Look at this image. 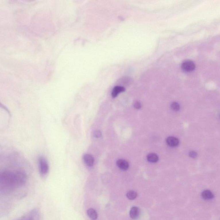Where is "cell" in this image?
<instances>
[{"label":"cell","mask_w":220,"mask_h":220,"mask_svg":"<svg viewBox=\"0 0 220 220\" xmlns=\"http://www.w3.org/2000/svg\"><path fill=\"white\" fill-rule=\"evenodd\" d=\"M201 196L202 198L204 200H210L213 199L214 197V195L212 193V191L210 190H204L202 193Z\"/></svg>","instance_id":"cell-7"},{"label":"cell","mask_w":220,"mask_h":220,"mask_svg":"<svg viewBox=\"0 0 220 220\" xmlns=\"http://www.w3.org/2000/svg\"><path fill=\"white\" fill-rule=\"evenodd\" d=\"M126 89L124 87L119 86H117L113 89L111 95L113 97H116L118 95V94L120 92H124L125 91Z\"/></svg>","instance_id":"cell-6"},{"label":"cell","mask_w":220,"mask_h":220,"mask_svg":"<svg viewBox=\"0 0 220 220\" xmlns=\"http://www.w3.org/2000/svg\"><path fill=\"white\" fill-rule=\"evenodd\" d=\"M189 155L190 157H191V158H195L197 157V154L196 151L191 150V151H190Z\"/></svg>","instance_id":"cell-14"},{"label":"cell","mask_w":220,"mask_h":220,"mask_svg":"<svg viewBox=\"0 0 220 220\" xmlns=\"http://www.w3.org/2000/svg\"><path fill=\"white\" fill-rule=\"evenodd\" d=\"M171 109L175 111H178L180 109V105L178 103L176 102H173L171 105Z\"/></svg>","instance_id":"cell-12"},{"label":"cell","mask_w":220,"mask_h":220,"mask_svg":"<svg viewBox=\"0 0 220 220\" xmlns=\"http://www.w3.org/2000/svg\"><path fill=\"white\" fill-rule=\"evenodd\" d=\"M87 215L89 218L92 220L97 219L98 218V214L95 209H90L87 211Z\"/></svg>","instance_id":"cell-9"},{"label":"cell","mask_w":220,"mask_h":220,"mask_svg":"<svg viewBox=\"0 0 220 220\" xmlns=\"http://www.w3.org/2000/svg\"><path fill=\"white\" fill-rule=\"evenodd\" d=\"M137 193L134 191H130L127 193L126 196L130 200H134L137 196Z\"/></svg>","instance_id":"cell-11"},{"label":"cell","mask_w":220,"mask_h":220,"mask_svg":"<svg viewBox=\"0 0 220 220\" xmlns=\"http://www.w3.org/2000/svg\"><path fill=\"white\" fill-rule=\"evenodd\" d=\"M134 106L135 109H141V107H142V105H141V104L140 103V102H136L134 103Z\"/></svg>","instance_id":"cell-15"},{"label":"cell","mask_w":220,"mask_h":220,"mask_svg":"<svg viewBox=\"0 0 220 220\" xmlns=\"http://www.w3.org/2000/svg\"><path fill=\"white\" fill-rule=\"evenodd\" d=\"M140 214V210L137 207H133L130 211V215L132 219H136L138 218Z\"/></svg>","instance_id":"cell-8"},{"label":"cell","mask_w":220,"mask_h":220,"mask_svg":"<svg viewBox=\"0 0 220 220\" xmlns=\"http://www.w3.org/2000/svg\"><path fill=\"white\" fill-rule=\"evenodd\" d=\"M195 64L193 61L190 60L186 61L183 62L182 68L183 71L186 72H191L195 68Z\"/></svg>","instance_id":"cell-2"},{"label":"cell","mask_w":220,"mask_h":220,"mask_svg":"<svg viewBox=\"0 0 220 220\" xmlns=\"http://www.w3.org/2000/svg\"><path fill=\"white\" fill-rule=\"evenodd\" d=\"M117 165L119 169L123 170H126L129 167V164L128 162L123 159L118 160L117 162Z\"/></svg>","instance_id":"cell-5"},{"label":"cell","mask_w":220,"mask_h":220,"mask_svg":"<svg viewBox=\"0 0 220 220\" xmlns=\"http://www.w3.org/2000/svg\"><path fill=\"white\" fill-rule=\"evenodd\" d=\"M94 136L97 138H99L102 136V133L99 130H96L94 132Z\"/></svg>","instance_id":"cell-13"},{"label":"cell","mask_w":220,"mask_h":220,"mask_svg":"<svg viewBox=\"0 0 220 220\" xmlns=\"http://www.w3.org/2000/svg\"><path fill=\"white\" fill-rule=\"evenodd\" d=\"M84 162L88 167H92L94 165V159L93 156L90 154H85L83 157Z\"/></svg>","instance_id":"cell-3"},{"label":"cell","mask_w":220,"mask_h":220,"mask_svg":"<svg viewBox=\"0 0 220 220\" xmlns=\"http://www.w3.org/2000/svg\"></svg>","instance_id":"cell-16"},{"label":"cell","mask_w":220,"mask_h":220,"mask_svg":"<svg viewBox=\"0 0 220 220\" xmlns=\"http://www.w3.org/2000/svg\"><path fill=\"white\" fill-rule=\"evenodd\" d=\"M147 160L150 162L156 163L159 160V157L155 153L148 154L147 157Z\"/></svg>","instance_id":"cell-10"},{"label":"cell","mask_w":220,"mask_h":220,"mask_svg":"<svg viewBox=\"0 0 220 220\" xmlns=\"http://www.w3.org/2000/svg\"><path fill=\"white\" fill-rule=\"evenodd\" d=\"M166 143L170 147H175L179 144V141L175 137L169 136L166 139Z\"/></svg>","instance_id":"cell-4"},{"label":"cell","mask_w":220,"mask_h":220,"mask_svg":"<svg viewBox=\"0 0 220 220\" xmlns=\"http://www.w3.org/2000/svg\"><path fill=\"white\" fill-rule=\"evenodd\" d=\"M38 163L40 173L42 175H47L49 170V164L47 160L41 156L39 158Z\"/></svg>","instance_id":"cell-1"}]
</instances>
